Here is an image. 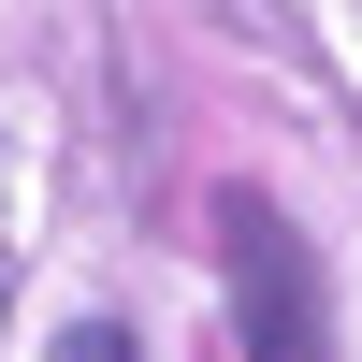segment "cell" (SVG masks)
Listing matches in <instances>:
<instances>
[{
	"instance_id": "1",
	"label": "cell",
	"mask_w": 362,
	"mask_h": 362,
	"mask_svg": "<svg viewBox=\"0 0 362 362\" xmlns=\"http://www.w3.org/2000/svg\"><path fill=\"white\" fill-rule=\"evenodd\" d=\"M232 276H247V362H334L319 348V261L276 203H232Z\"/></svg>"
},
{
	"instance_id": "2",
	"label": "cell",
	"mask_w": 362,
	"mask_h": 362,
	"mask_svg": "<svg viewBox=\"0 0 362 362\" xmlns=\"http://www.w3.org/2000/svg\"><path fill=\"white\" fill-rule=\"evenodd\" d=\"M58 362H131V334H116V319H73V334H58Z\"/></svg>"
}]
</instances>
